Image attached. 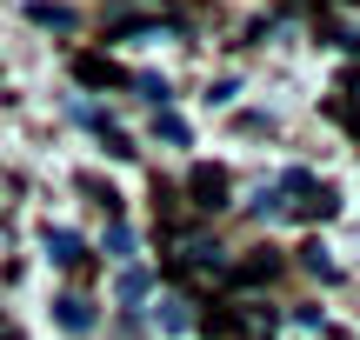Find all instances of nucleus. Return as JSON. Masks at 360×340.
Listing matches in <instances>:
<instances>
[{
	"label": "nucleus",
	"mask_w": 360,
	"mask_h": 340,
	"mask_svg": "<svg viewBox=\"0 0 360 340\" xmlns=\"http://www.w3.org/2000/svg\"><path fill=\"white\" fill-rule=\"evenodd\" d=\"M27 13H34L40 27H74V13H67V7H47V0H34V7H27Z\"/></svg>",
	"instance_id": "obj_8"
},
{
	"label": "nucleus",
	"mask_w": 360,
	"mask_h": 340,
	"mask_svg": "<svg viewBox=\"0 0 360 340\" xmlns=\"http://www.w3.org/2000/svg\"><path fill=\"white\" fill-rule=\"evenodd\" d=\"M307 274H321V280H334L340 267H334V261H321V247H307Z\"/></svg>",
	"instance_id": "obj_10"
},
{
	"label": "nucleus",
	"mask_w": 360,
	"mask_h": 340,
	"mask_svg": "<svg viewBox=\"0 0 360 340\" xmlns=\"http://www.w3.org/2000/svg\"><path fill=\"white\" fill-rule=\"evenodd\" d=\"M74 80L80 87H127V74H120L107 53H74Z\"/></svg>",
	"instance_id": "obj_3"
},
{
	"label": "nucleus",
	"mask_w": 360,
	"mask_h": 340,
	"mask_svg": "<svg viewBox=\"0 0 360 340\" xmlns=\"http://www.w3.org/2000/svg\"><path fill=\"white\" fill-rule=\"evenodd\" d=\"M274 274H281V261H274V254H254V261L227 267V280H233V287H260V280H274Z\"/></svg>",
	"instance_id": "obj_4"
},
{
	"label": "nucleus",
	"mask_w": 360,
	"mask_h": 340,
	"mask_svg": "<svg viewBox=\"0 0 360 340\" xmlns=\"http://www.w3.org/2000/svg\"><path fill=\"white\" fill-rule=\"evenodd\" d=\"M147 294V274H120V301H141Z\"/></svg>",
	"instance_id": "obj_9"
},
{
	"label": "nucleus",
	"mask_w": 360,
	"mask_h": 340,
	"mask_svg": "<svg viewBox=\"0 0 360 340\" xmlns=\"http://www.w3.org/2000/svg\"><path fill=\"white\" fill-rule=\"evenodd\" d=\"M281 194H300V200H294V214H300V221H327V214L340 207V200H334V187H321L314 174H300V167L281 181Z\"/></svg>",
	"instance_id": "obj_1"
},
{
	"label": "nucleus",
	"mask_w": 360,
	"mask_h": 340,
	"mask_svg": "<svg viewBox=\"0 0 360 340\" xmlns=\"http://www.w3.org/2000/svg\"><path fill=\"white\" fill-rule=\"evenodd\" d=\"M160 327H167V334H187V327H193L187 301H160Z\"/></svg>",
	"instance_id": "obj_7"
},
{
	"label": "nucleus",
	"mask_w": 360,
	"mask_h": 340,
	"mask_svg": "<svg viewBox=\"0 0 360 340\" xmlns=\"http://www.w3.org/2000/svg\"><path fill=\"white\" fill-rule=\"evenodd\" d=\"M47 254H53L60 267H80V261H87V247H80L74 234H47Z\"/></svg>",
	"instance_id": "obj_6"
},
{
	"label": "nucleus",
	"mask_w": 360,
	"mask_h": 340,
	"mask_svg": "<svg viewBox=\"0 0 360 340\" xmlns=\"http://www.w3.org/2000/svg\"><path fill=\"white\" fill-rule=\"evenodd\" d=\"M53 314H60V327H67V334H87V327H94V307L80 301V294H67V301H53Z\"/></svg>",
	"instance_id": "obj_5"
},
{
	"label": "nucleus",
	"mask_w": 360,
	"mask_h": 340,
	"mask_svg": "<svg viewBox=\"0 0 360 340\" xmlns=\"http://www.w3.org/2000/svg\"><path fill=\"white\" fill-rule=\"evenodd\" d=\"M187 194H193V207H200V214H220V207H227V174L200 160V167L187 174Z\"/></svg>",
	"instance_id": "obj_2"
}]
</instances>
